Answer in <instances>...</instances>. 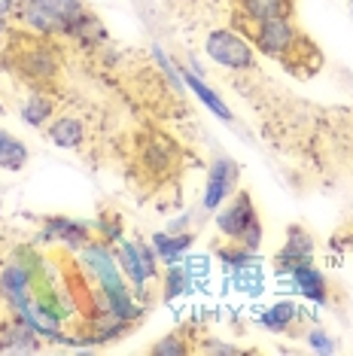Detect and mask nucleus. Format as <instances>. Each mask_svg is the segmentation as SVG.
<instances>
[{
	"instance_id": "f257e3e1",
	"label": "nucleus",
	"mask_w": 353,
	"mask_h": 356,
	"mask_svg": "<svg viewBox=\"0 0 353 356\" xmlns=\"http://www.w3.org/2000/svg\"><path fill=\"white\" fill-rule=\"evenodd\" d=\"M10 43L3 46L0 64L10 74H15L28 88H40V92H52L61 83L64 61L61 52L52 46V37H40L31 31H10Z\"/></svg>"
},
{
	"instance_id": "f03ea898",
	"label": "nucleus",
	"mask_w": 353,
	"mask_h": 356,
	"mask_svg": "<svg viewBox=\"0 0 353 356\" xmlns=\"http://www.w3.org/2000/svg\"><path fill=\"white\" fill-rule=\"evenodd\" d=\"M244 37L253 43V49L280 61L293 74H299V67L304 64L302 52L314 49V43L295 28L293 19H271V22H262V25H247Z\"/></svg>"
},
{
	"instance_id": "7ed1b4c3",
	"label": "nucleus",
	"mask_w": 353,
	"mask_h": 356,
	"mask_svg": "<svg viewBox=\"0 0 353 356\" xmlns=\"http://www.w3.org/2000/svg\"><path fill=\"white\" fill-rule=\"evenodd\" d=\"M204 52L213 64L226 70H235V74H250L256 70V49L253 43L244 34L231 28H216L204 37Z\"/></svg>"
},
{
	"instance_id": "20e7f679",
	"label": "nucleus",
	"mask_w": 353,
	"mask_h": 356,
	"mask_svg": "<svg viewBox=\"0 0 353 356\" xmlns=\"http://www.w3.org/2000/svg\"><path fill=\"white\" fill-rule=\"evenodd\" d=\"M238 177H240V168L235 159L229 156H220L211 165V171H207V183H204V195H202V207L207 213H216L226 201L235 195L238 189Z\"/></svg>"
},
{
	"instance_id": "39448f33",
	"label": "nucleus",
	"mask_w": 353,
	"mask_h": 356,
	"mask_svg": "<svg viewBox=\"0 0 353 356\" xmlns=\"http://www.w3.org/2000/svg\"><path fill=\"white\" fill-rule=\"evenodd\" d=\"M253 220H259V213H256L253 195L247 189H235V195L216 210V229L226 234V241H238Z\"/></svg>"
},
{
	"instance_id": "423d86ee",
	"label": "nucleus",
	"mask_w": 353,
	"mask_h": 356,
	"mask_svg": "<svg viewBox=\"0 0 353 356\" xmlns=\"http://www.w3.org/2000/svg\"><path fill=\"white\" fill-rule=\"evenodd\" d=\"M308 262H314V238H311L308 229H302V225H290V229H286L284 247L274 253L277 277H286L293 268L308 265Z\"/></svg>"
},
{
	"instance_id": "0eeeda50",
	"label": "nucleus",
	"mask_w": 353,
	"mask_h": 356,
	"mask_svg": "<svg viewBox=\"0 0 353 356\" xmlns=\"http://www.w3.org/2000/svg\"><path fill=\"white\" fill-rule=\"evenodd\" d=\"M284 283V289H295L302 298H308V302H314L320 307L329 305V280L323 271L314 268V262L308 265H299V268H293L286 277H277Z\"/></svg>"
},
{
	"instance_id": "6e6552de",
	"label": "nucleus",
	"mask_w": 353,
	"mask_h": 356,
	"mask_svg": "<svg viewBox=\"0 0 353 356\" xmlns=\"http://www.w3.org/2000/svg\"><path fill=\"white\" fill-rule=\"evenodd\" d=\"M176 161H180V149L174 147L171 137H162V134H152L147 140L140 143V165L147 168L152 177H167L176 168Z\"/></svg>"
},
{
	"instance_id": "1a4fd4ad",
	"label": "nucleus",
	"mask_w": 353,
	"mask_h": 356,
	"mask_svg": "<svg viewBox=\"0 0 353 356\" xmlns=\"http://www.w3.org/2000/svg\"><path fill=\"white\" fill-rule=\"evenodd\" d=\"M295 0H235V15L247 25H262L271 19H293Z\"/></svg>"
},
{
	"instance_id": "9d476101",
	"label": "nucleus",
	"mask_w": 353,
	"mask_h": 356,
	"mask_svg": "<svg viewBox=\"0 0 353 356\" xmlns=\"http://www.w3.org/2000/svg\"><path fill=\"white\" fill-rule=\"evenodd\" d=\"M40 238L43 241H58V244H67L74 250H83L88 241H92V229H88L85 222L70 220V216H46Z\"/></svg>"
},
{
	"instance_id": "9b49d317",
	"label": "nucleus",
	"mask_w": 353,
	"mask_h": 356,
	"mask_svg": "<svg viewBox=\"0 0 353 356\" xmlns=\"http://www.w3.org/2000/svg\"><path fill=\"white\" fill-rule=\"evenodd\" d=\"M302 311H304V307L299 302H290V298H284V302L268 305L259 314V326L268 329V332H277V335H286V332H295V326L302 323V317H304Z\"/></svg>"
},
{
	"instance_id": "f8f14e48",
	"label": "nucleus",
	"mask_w": 353,
	"mask_h": 356,
	"mask_svg": "<svg viewBox=\"0 0 353 356\" xmlns=\"http://www.w3.org/2000/svg\"><path fill=\"white\" fill-rule=\"evenodd\" d=\"M116 262H119V271L125 274V280H131V286L143 293V286H147V271H143V259H140V247L138 241H119L116 244Z\"/></svg>"
},
{
	"instance_id": "ddd939ff",
	"label": "nucleus",
	"mask_w": 353,
	"mask_h": 356,
	"mask_svg": "<svg viewBox=\"0 0 353 356\" xmlns=\"http://www.w3.org/2000/svg\"><path fill=\"white\" fill-rule=\"evenodd\" d=\"M152 247H156V253L158 259H162V265H176L183 256H186V250L195 244V234L192 232H158V234H152V241H149Z\"/></svg>"
},
{
	"instance_id": "4468645a",
	"label": "nucleus",
	"mask_w": 353,
	"mask_h": 356,
	"mask_svg": "<svg viewBox=\"0 0 353 356\" xmlns=\"http://www.w3.org/2000/svg\"><path fill=\"white\" fill-rule=\"evenodd\" d=\"M46 137H49L58 149H79L85 140V128L76 116H58L46 125Z\"/></svg>"
},
{
	"instance_id": "2eb2a0df",
	"label": "nucleus",
	"mask_w": 353,
	"mask_h": 356,
	"mask_svg": "<svg viewBox=\"0 0 353 356\" xmlns=\"http://www.w3.org/2000/svg\"><path fill=\"white\" fill-rule=\"evenodd\" d=\"M31 3H37L43 13H49L52 19L61 25L64 37H70L74 25L88 13V6L83 3V0H31Z\"/></svg>"
},
{
	"instance_id": "dca6fc26",
	"label": "nucleus",
	"mask_w": 353,
	"mask_h": 356,
	"mask_svg": "<svg viewBox=\"0 0 353 356\" xmlns=\"http://www.w3.org/2000/svg\"><path fill=\"white\" fill-rule=\"evenodd\" d=\"M180 74H183V83H186V88H189V92H195V98L202 101L216 119H222V122H235V116H231L229 104L222 101L220 95H216L213 88L204 83V79H198V74H192V70H180Z\"/></svg>"
},
{
	"instance_id": "f3484780",
	"label": "nucleus",
	"mask_w": 353,
	"mask_h": 356,
	"mask_svg": "<svg viewBox=\"0 0 353 356\" xmlns=\"http://www.w3.org/2000/svg\"><path fill=\"white\" fill-rule=\"evenodd\" d=\"M52 119H55V98L49 92L34 88L31 98L25 101V107H22V122L31 125V128H46Z\"/></svg>"
},
{
	"instance_id": "a211bd4d",
	"label": "nucleus",
	"mask_w": 353,
	"mask_h": 356,
	"mask_svg": "<svg viewBox=\"0 0 353 356\" xmlns=\"http://www.w3.org/2000/svg\"><path fill=\"white\" fill-rule=\"evenodd\" d=\"M229 283L238 289V293L256 298L265 289V274H262V265L259 262H250V265H240V268L229 271Z\"/></svg>"
},
{
	"instance_id": "6ab92c4d",
	"label": "nucleus",
	"mask_w": 353,
	"mask_h": 356,
	"mask_svg": "<svg viewBox=\"0 0 353 356\" xmlns=\"http://www.w3.org/2000/svg\"><path fill=\"white\" fill-rule=\"evenodd\" d=\"M189 289H192V280H189L186 268H183V262L165 265V277H162V302H167V305L180 302V298L186 296Z\"/></svg>"
},
{
	"instance_id": "aec40b11",
	"label": "nucleus",
	"mask_w": 353,
	"mask_h": 356,
	"mask_svg": "<svg viewBox=\"0 0 353 356\" xmlns=\"http://www.w3.org/2000/svg\"><path fill=\"white\" fill-rule=\"evenodd\" d=\"M28 165V147L19 137L0 131V168L3 171H22Z\"/></svg>"
},
{
	"instance_id": "412c9836",
	"label": "nucleus",
	"mask_w": 353,
	"mask_h": 356,
	"mask_svg": "<svg viewBox=\"0 0 353 356\" xmlns=\"http://www.w3.org/2000/svg\"><path fill=\"white\" fill-rule=\"evenodd\" d=\"M216 256H220V262H222L226 271H235V268H240V265H250V262H259L256 250L238 244V241H226V247L216 250Z\"/></svg>"
},
{
	"instance_id": "4be33fe9",
	"label": "nucleus",
	"mask_w": 353,
	"mask_h": 356,
	"mask_svg": "<svg viewBox=\"0 0 353 356\" xmlns=\"http://www.w3.org/2000/svg\"><path fill=\"white\" fill-rule=\"evenodd\" d=\"M95 229H98V234H101L98 241H104L107 247L122 241V220H119L116 213H110V210H104V213L98 216V225H95Z\"/></svg>"
},
{
	"instance_id": "5701e85b",
	"label": "nucleus",
	"mask_w": 353,
	"mask_h": 356,
	"mask_svg": "<svg viewBox=\"0 0 353 356\" xmlns=\"http://www.w3.org/2000/svg\"><path fill=\"white\" fill-rule=\"evenodd\" d=\"M152 353L156 356H183V353H192V344H186V335L171 332V335H165L158 344H152Z\"/></svg>"
},
{
	"instance_id": "b1692460",
	"label": "nucleus",
	"mask_w": 353,
	"mask_h": 356,
	"mask_svg": "<svg viewBox=\"0 0 353 356\" xmlns=\"http://www.w3.org/2000/svg\"><path fill=\"white\" fill-rule=\"evenodd\" d=\"M183 268H186L192 286H202V283L207 280V274H211V259L207 256H183L180 259Z\"/></svg>"
},
{
	"instance_id": "393cba45",
	"label": "nucleus",
	"mask_w": 353,
	"mask_h": 356,
	"mask_svg": "<svg viewBox=\"0 0 353 356\" xmlns=\"http://www.w3.org/2000/svg\"><path fill=\"white\" fill-rule=\"evenodd\" d=\"M152 58L158 61V67H162V74H165L167 79H171V86L176 88V92H186V83H183V74L174 67V61L167 58V55H165L162 49H158V46H152Z\"/></svg>"
},
{
	"instance_id": "a878e982",
	"label": "nucleus",
	"mask_w": 353,
	"mask_h": 356,
	"mask_svg": "<svg viewBox=\"0 0 353 356\" xmlns=\"http://www.w3.org/2000/svg\"><path fill=\"white\" fill-rule=\"evenodd\" d=\"M304 341H308V347L317 350V353H335L338 350V344L332 341V335H329L326 329H311L308 335H304Z\"/></svg>"
},
{
	"instance_id": "bb28decb",
	"label": "nucleus",
	"mask_w": 353,
	"mask_h": 356,
	"mask_svg": "<svg viewBox=\"0 0 353 356\" xmlns=\"http://www.w3.org/2000/svg\"><path fill=\"white\" fill-rule=\"evenodd\" d=\"M238 244H244V247H250V250H256V253H259V247H262V222L253 220V222L244 229V234L238 238Z\"/></svg>"
},
{
	"instance_id": "cd10ccee",
	"label": "nucleus",
	"mask_w": 353,
	"mask_h": 356,
	"mask_svg": "<svg viewBox=\"0 0 353 356\" xmlns=\"http://www.w3.org/2000/svg\"><path fill=\"white\" fill-rule=\"evenodd\" d=\"M204 350H211V353H229V356H238L240 353V347H231V344H220V341H211L204 347Z\"/></svg>"
},
{
	"instance_id": "c85d7f7f",
	"label": "nucleus",
	"mask_w": 353,
	"mask_h": 356,
	"mask_svg": "<svg viewBox=\"0 0 353 356\" xmlns=\"http://www.w3.org/2000/svg\"><path fill=\"white\" fill-rule=\"evenodd\" d=\"M189 222H192V216H189V213H183L180 220H171V222H167V232H171V234L186 232V229H189Z\"/></svg>"
},
{
	"instance_id": "c756f323",
	"label": "nucleus",
	"mask_w": 353,
	"mask_h": 356,
	"mask_svg": "<svg viewBox=\"0 0 353 356\" xmlns=\"http://www.w3.org/2000/svg\"><path fill=\"white\" fill-rule=\"evenodd\" d=\"M22 0H0V15H6V19H13L15 10H19Z\"/></svg>"
},
{
	"instance_id": "7c9ffc66",
	"label": "nucleus",
	"mask_w": 353,
	"mask_h": 356,
	"mask_svg": "<svg viewBox=\"0 0 353 356\" xmlns=\"http://www.w3.org/2000/svg\"><path fill=\"white\" fill-rule=\"evenodd\" d=\"M10 31H13V22L6 19V15H0V40L10 37Z\"/></svg>"
},
{
	"instance_id": "2f4dec72",
	"label": "nucleus",
	"mask_w": 353,
	"mask_h": 356,
	"mask_svg": "<svg viewBox=\"0 0 353 356\" xmlns=\"http://www.w3.org/2000/svg\"><path fill=\"white\" fill-rule=\"evenodd\" d=\"M347 13L353 15V0H347Z\"/></svg>"
},
{
	"instance_id": "473e14b6",
	"label": "nucleus",
	"mask_w": 353,
	"mask_h": 356,
	"mask_svg": "<svg viewBox=\"0 0 353 356\" xmlns=\"http://www.w3.org/2000/svg\"><path fill=\"white\" fill-rule=\"evenodd\" d=\"M0 113H3V104H0Z\"/></svg>"
}]
</instances>
